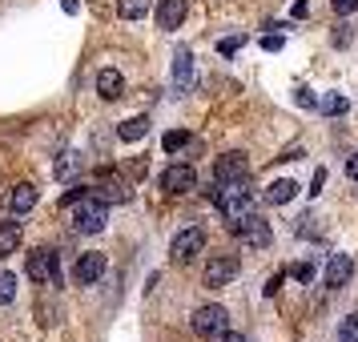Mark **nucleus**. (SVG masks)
Wrapping results in <instances>:
<instances>
[{
  "instance_id": "obj_8",
  "label": "nucleus",
  "mask_w": 358,
  "mask_h": 342,
  "mask_svg": "<svg viewBox=\"0 0 358 342\" xmlns=\"http://www.w3.org/2000/svg\"><path fill=\"white\" fill-rule=\"evenodd\" d=\"M350 274H355V258H350V254H330V262H326V270H322L326 290H338V286H346V282H350Z\"/></svg>"
},
{
  "instance_id": "obj_24",
  "label": "nucleus",
  "mask_w": 358,
  "mask_h": 342,
  "mask_svg": "<svg viewBox=\"0 0 358 342\" xmlns=\"http://www.w3.org/2000/svg\"><path fill=\"white\" fill-rule=\"evenodd\" d=\"M238 49H242V36H226V41H217V52H222V57H234Z\"/></svg>"
},
{
  "instance_id": "obj_9",
  "label": "nucleus",
  "mask_w": 358,
  "mask_h": 342,
  "mask_svg": "<svg viewBox=\"0 0 358 342\" xmlns=\"http://www.w3.org/2000/svg\"><path fill=\"white\" fill-rule=\"evenodd\" d=\"M213 178H217V185L245 181V178H250V165H245L242 153H226V157H217V165H213Z\"/></svg>"
},
{
  "instance_id": "obj_4",
  "label": "nucleus",
  "mask_w": 358,
  "mask_h": 342,
  "mask_svg": "<svg viewBox=\"0 0 358 342\" xmlns=\"http://www.w3.org/2000/svg\"><path fill=\"white\" fill-rule=\"evenodd\" d=\"M201 250H206V229L189 226V229H181L178 238H173V245H169V258L178 262V266H185V262H194Z\"/></svg>"
},
{
  "instance_id": "obj_18",
  "label": "nucleus",
  "mask_w": 358,
  "mask_h": 342,
  "mask_svg": "<svg viewBox=\"0 0 358 342\" xmlns=\"http://www.w3.org/2000/svg\"><path fill=\"white\" fill-rule=\"evenodd\" d=\"M17 245H20V222H4V226H0V258L13 254Z\"/></svg>"
},
{
  "instance_id": "obj_19",
  "label": "nucleus",
  "mask_w": 358,
  "mask_h": 342,
  "mask_svg": "<svg viewBox=\"0 0 358 342\" xmlns=\"http://www.w3.org/2000/svg\"><path fill=\"white\" fill-rule=\"evenodd\" d=\"M318 109H322L326 117H342L346 109H350V101H346V97H338V93H326V97L318 101Z\"/></svg>"
},
{
  "instance_id": "obj_31",
  "label": "nucleus",
  "mask_w": 358,
  "mask_h": 342,
  "mask_svg": "<svg viewBox=\"0 0 358 342\" xmlns=\"http://www.w3.org/2000/svg\"><path fill=\"white\" fill-rule=\"evenodd\" d=\"M298 157H302V145H294V149H286V153H282V157H278V162H298Z\"/></svg>"
},
{
  "instance_id": "obj_15",
  "label": "nucleus",
  "mask_w": 358,
  "mask_h": 342,
  "mask_svg": "<svg viewBox=\"0 0 358 342\" xmlns=\"http://www.w3.org/2000/svg\"><path fill=\"white\" fill-rule=\"evenodd\" d=\"M194 57H189V49H178V57H173V73H178V89H189V81H194V65H189Z\"/></svg>"
},
{
  "instance_id": "obj_20",
  "label": "nucleus",
  "mask_w": 358,
  "mask_h": 342,
  "mask_svg": "<svg viewBox=\"0 0 358 342\" xmlns=\"http://www.w3.org/2000/svg\"><path fill=\"white\" fill-rule=\"evenodd\" d=\"M189 145H194V137H189L185 129L165 133V149H169V153H181V149H189Z\"/></svg>"
},
{
  "instance_id": "obj_5",
  "label": "nucleus",
  "mask_w": 358,
  "mask_h": 342,
  "mask_svg": "<svg viewBox=\"0 0 358 342\" xmlns=\"http://www.w3.org/2000/svg\"><path fill=\"white\" fill-rule=\"evenodd\" d=\"M234 278H238V258H234V254H217V258H210L206 270H201V282H206L210 290H226Z\"/></svg>"
},
{
  "instance_id": "obj_13",
  "label": "nucleus",
  "mask_w": 358,
  "mask_h": 342,
  "mask_svg": "<svg viewBox=\"0 0 358 342\" xmlns=\"http://www.w3.org/2000/svg\"><path fill=\"white\" fill-rule=\"evenodd\" d=\"M97 93L105 101H117L121 93H125V77H121L117 69H101L97 73Z\"/></svg>"
},
{
  "instance_id": "obj_23",
  "label": "nucleus",
  "mask_w": 358,
  "mask_h": 342,
  "mask_svg": "<svg viewBox=\"0 0 358 342\" xmlns=\"http://www.w3.org/2000/svg\"><path fill=\"white\" fill-rule=\"evenodd\" d=\"M290 278H294V282H314V278H318V270H314L310 262H302V266H290Z\"/></svg>"
},
{
  "instance_id": "obj_12",
  "label": "nucleus",
  "mask_w": 358,
  "mask_h": 342,
  "mask_svg": "<svg viewBox=\"0 0 358 342\" xmlns=\"http://www.w3.org/2000/svg\"><path fill=\"white\" fill-rule=\"evenodd\" d=\"M298 190H302V185H298V181L294 178H278L274 185H270V190H266V201H270V206H290L294 197H298Z\"/></svg>"
},
{
  "instance_id": "obj_33",
  "label": "nucleus",
  "mask_w": 358,
  "mask_h": 342,
  "mask_svg": "<svg viewBox=\"0 0 358 342\" xmlns=\"http://www.w3.org/2000/svg\"><path fill=\"white\" fill-rule=\"evenodd\" d=\"M61 8H65V13H77V8H81V0H61Z\"/></svg>"
},
{
  "instance_id": "obj_29",
  "label": "nucleus",
  "mask_w": 358,
  "mask_h": 342,
  "mask_svg": "<svg viewBox=\"0 0 358 342\" xmlns=\"http://www.w3.org/2000/svg\"><path fill=\"white\" fill-rule=\"evenodd\" d=\"M346 178L358 181V153H350V157H346Z\"/></svg>"
},
{
  "instance_id": "obj_25",
  "label": "nucleus",
  "mask_w": 358,
  "mask_h": 342,
  "mask_svg": "<svg viewBox=\"0 0 358 342\" xmlns=\"http://www.w3.org/2000/svg\"><path fill=\"white\" fill-rule=\"evenodd\" d=\"M294 101H298L302 109H318V97H314L310 89H298V93H294Z\"/></svg>"
},
{
  "instance_id": "obj_21",
  "label": "nucleus",
  "mask_w": 358,
  "mask_h": 342,
  "mask_svg": "<svg viewBox=\"0 0 358 342\" xmlns=\"http://www.w3.org/2000/svg\"><path fill=\"white\" fill-rule=\"evenodd\" d=\"M13 298H17V274L0 270V306H4V302H13Z\"/></svg>"
},
{
  "instance_id": "obj_28",
  "label": "nucleus",
  "mask_w": 358,
  "mask_h": 342,
  "mask_svg": "<svg viewBox=\"0 0 358 342\" xmlns=\"http://www.w3.org/2000/svg\"><path fill=\"white\" fill-rule=\"evenodd\" d=\"M326 185V169H314V181H310V194H322Z\"/></svg>"
},
{
  "instance_id": "obj_26",
  "label": "nucleus",
  "mask_w": 358,
  "mask_h": 342,
  "mask_svg": "<svg viewBox=\"0 0 358 342\" xmlns=\"http://www.w3.org/2000/svg\"><path fill=\"white\" fill-rule=\"evenodd\" d=\"M282 45H286V41H282V36H278V33L262 36V49H266V52H282Z\"/></svg>"
},
{
  "instance_id": "obj_22",
  "label": "nucleus",
  "mask_w": 358,
  "mask_h": 342,
  "mask_svg": "<svg viewBox=\"0 0 358 342\" xmlns=\"http://www.w3.org/2000/svg\"><path fill=\"white\" fill-rule=\"evenodd\" d=\"M338 342H358V314H350L338 330Z\"/></svg>"
},
{
  "instance_id": "obj_2",
  "label": "nucleus",
  "mask_w": 358,
  "mask_h": 342,
  "mask_svg": "<svg viewBox=\"0 0 358 342\" xmlns=\"http://www.w3.org/2000/svg\"><path fill=\"white\" fill-rule=\"evenodd\" d=\"M29 278H33L36 286H61L57 250H33V254H29Z\"/></svg>"
},
{
  "instance_id": "obj_14",
  "label": "nucleus",
  "mask_w": 358,
  "mask_h": 342,
  "mask_svg": "<svg viewBox=\"0 0 358 342\" xmlns=\"http://www.w3.org/2000/svg\"><path fill=\"white\" fill-rule=\"evenodd\" d=\"M145 133H149V117L141 113V117H129V121H121L117 137H121V141H141Z\"/></svg>"
},
{
  "instance_id": "obj_1",
  "label": "nucleus",
  "mask_w": 358,
  "mask_h": 342,
  "mask_svg": "<svg viewBox=\"0 0 358 342\" xmlns=\"http://www.w3.org/2000/svg\"><path fill=\"white\" fill-rule=\"evenodd\" d=\"M65 206H73V222L81 234H101L109 222V210L97 194H65Z\"/></svg>"
},
{
  "instance_id": "obj_10",
  "label": "nucleus",
  "mask_w": 358,
  "mask_h": 342,
  "mask_svg": "<svg viewBox=\"0 0 358 342\" xmlns=\"http://www.w3.org/2000/svg\"><path fill=\"white\" fill-rule=\"evenodd\" d=\"M101 274H105V254H81L77 258V270H73V278L81 282V286H93V282H101Z\"/></svg>"
},
{
  "instance_id": "obj_11",
  "label": "nucleus",
  "mask_w": 358,
  "mask_h": 342,
  "mask_svg": "<svg viewBox=\"0 0 358 342\" xmlns=\"http://www.w3.org/2000/svg\"><path fill=\"white\" fill-rule=\"evenodd\" d=\"M185 0H157V29H181V20H185Z\"/></svg>"
},
{
  "instance_id": "obj_17",
  "label": "nucleus",
  "mask_w": 358,
  "mask_h": 342,
  "mask_svg": "<svg viewBox=\"0 0 358 342\" xmlns=\"http://www.w3.org/2000/svg\"><path fill=\"white\" fill-rule=\"evenodd\" d=\"M153 0H117V17L121 20H141Z\"/></svg>"
},
{
  "instance_id": "obj_27",
  "label": "nucleus",
  "mask_w": 358,
  "mask_h": 342,
  "mask_svg": "<svg viewBox=\"0 0 358 342\" xmlns=\"http://www.w3.org/2000/svg\"><path fill=\"white\" fill-rule=\"evenodd\" d=\"M355 8H358V0H334V13H338V17H350Z\"/></svg>"
},
{
  "instance_id": "obj_6",
  "label": "nucleus",
  "mask_w": 358,
  "mask_h": 342,
  "mask_svg": "<svg viewBox=\"0 0 358 342\" xmlns=\"http://www.w3.org/2000/svg\"><path fill=\"white\" fill-rule=\"evenodd\" d=\"M222 330H229V310L226 306H197L194 310V334L217 339Z\"/></svg>"
},
{
  "instance_id": "obj_30",
  "label": "nucleus",
  "mask_w": 358,
  "mask_h": 342,
  "mask_svg": "<svg viewBox=\"0 0 358 342\" xmlns=\"http://www.w3.org/2000/svg\"><path fill=\"white\" fill-rule=\"evenodd\" d=\"M213 342H245L242 334H238V330H222V334H217V339Z\"/></svg>"
},
{
  "instance_id": "obj_3",
  "label": "nucleus",
  "mask_w": 358,
  "mask_h": 342,
  "mask_svg": "<svg viewBox=\"0 0 358 342\" xmlns=\"http://www.w3.org/2000/svg\"><path fill=\"white\" fill-rule=\"evenodd\" d=\"M229 234H234V238H242L250 250H266V245L274 242V234H270V226H266V222L258 218V210L245 213L238 226H229Z\"/></svg>"
},
{
  "instance_id": "obj_16",
  "label": "nucleus",
  "mask_w": 358,
  "mask_h": 342,
  "mask_svg": "<svg viewBox=\"0 0 358 342\" xmlns=\"http://www.w3.org/2000/svg\"><path fill=\"white\" fill-rule=\"evenodd\" d=\"M36 206V190L29 181H20L17 190H13V213H29Z\"/></svg>"
},
{
  "instance_id": "obj_32",
  "label": "nucleus",
  "mask_w": 358,
  "mask_h": 342,
  "mask_svg": "<svg viewBox=\"0 0 358 342\" xmlns=\"http://www.w3.org/2000/svg\"><path fill=\"white\" fill-rule=\"evenodd\" d=\"M334 45H338V49L342 45H350V29H338V33H334Z\"/></svg>"
},
{
  "instance_id": "obj_7",
  "label": "nucleus",
  "mask_w": 358,
  "mask_h": 342,
  "mask_svg": "<svg viewBox=\"0 0 358 342\" xmlns=\"http://www.w3.org/2000/svg\"><path fill=\"white\" fill-rule=\"evenodd\" d=\"M162 190L165 194H189V190H197V169L194 165H165V173H162Z\"/></svg>"
}]
</instances>
